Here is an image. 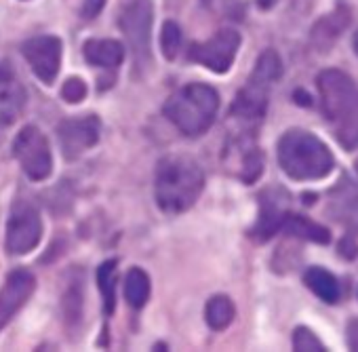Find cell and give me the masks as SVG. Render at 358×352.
Instances as JSON below:
<instances>
[{
  "label": "cell",
  "mask_w": 358,
  "mask_h": 352,
  "mask_svg": "<svg viewBox=\"0 0 358 352\" xmlns=\"http://www.w3.org/2000/svg\"><path fill=\"white\" fill-rule=\"evenodd\" d=\"M345 337H348V346H350L352 350L358 352V318H352V321L348 323Z\"/></svg>",
  "instance_id": "cell-30"
},
{
  "label": "cell",
  "mask_w": 358,
  "mask_h": 352,
  "mask_svg": "<svg viewBox=\"0 0 358 352\" xmlns=\"http://www.w3.org/2000/svg\"><path fill=\"white\" fill-rule=\"evenodd\" d=\"M106 5V0H85L83 5V17L85 20H95Z\"/></svg>",
  "instance_id": "cell-29"
},
{
  "label": "cell",
  "mask_w": 358,
  "mask_h": 352,
  "mask_svg": "<svg viewBox=\"0 0 358 352\" xmlns=\"http://www.w3.org/2000/svg\"><path fill=\"white\" fill-rule=\"evenodd\" d=\"M152 15V0H131L118 17V26L135 55V64H139L141 68L150 62Z\"/></svg>",
  "instance_id": "cell-5"
},
{
  "label": "cell",
  "mask_w": 358,
  "mask_h": 352,
  "mask_svg": "<svg viewBox=\"0 0 358 352\" xmlns=\"http://www.w3.org/2000/svg\"><path fill=\"white\" fill-rule=\"evenodd\" d=\"M287 216H289V195L280 188L266 190L259 197V218H257L253 237L259 243H266L278 230H282Z\"/></svg>",
  "instance_id": "cell-12"
},
{
  "label": "cell",
  "mask_w": 358,
  "mask_h": 352,
  "mask_svg": "<svg viewBox=\"0 0 358 352\" xmlns=\"http://www.w3.org/2000/svg\"><path fill=\"white\" fill-rule=\"evenodd\" d=\"M352 47H354V53L358 55V30H356V34H354V41H352Z\"/></svg>",
  "instance_id": "cell-32"
},
{
  "label": "cell",
  "mask_w": 358,
  "mask_h": 352,
  "mask_svg": "<svg viewBox=\"0 0 358 352\" xmlns=\"http://www.w3.org/2000/svg\"><path fill=\"white\" fill-rule=\"evenodd\" d=\"M124 297L133 308H141L150 297V279L141 268H131L124 279Z\"/></svg>",
  "instance_id": "cell-24"
},
{
  "label": "cell",
  "mask_w": 358,
  "mask_h": 352,
  "mask_svg": "<svg viewBox=\"0 0 358 352\" xmlns=\"http://www.w3.org/2000/svg\"><path fill=\"white\" fill-rule=\"evenodd\" d=\"M356 243H354V239H350V237H345V239H341V243H339V253L343 255V258H348V260H352L354 255H356Z\"/></svg>",
  "instance_id": "cell-31"
},
{
  "label": "cell",
  "mask_w": 358,
  "mask_h": 352,
  "mask_svg": "<svg viewBox=\"0 0 358 352\" xmlns=\"http://www.w3.org/2000/svg\"><path fill=\"white\" fill-rule=\"evenodd\" d=\"M320 101H322V112L329 120H337V116L345 110V106L354 99L356 87L354 80L335 68L322 70L316 78Z\"/></svg>",
  "instance_id": "cell-10"
},
{
  "label": "cell",
  "mask_w": 358,
  "mask_h": 352,
  "mask_svg": "<svg viewBox=\"0 0 358 352\" xmlns=\"http://www.w3.org/2000/svg\"><path fill=\"white\" fill-rule=\"evenodd\" d=\"M97 283H99V291L103 297V308L106 314H112L116 308V283H118V268H116V260H108L99 266L97 270Z\"/></svg>",
  "instance_id": "cell-22"
},
{
  "label": "cell",
  "mask_w": 358,
  "mask_h": 352,
  "mask_svg": "<svg viewBox=\"0 0 358 352\" xmlns=\"http://www.w3.org/2000/svg\"><path fill=\"white\" fill-rule=\"evenodd\" d=\"M36 287V279L28 270H15L9 274L5 287L0 289V331L17 314V310L30 300Z\"/></svg>",
  "instance_id": "cell-14"
},
{
  "label": "cell",
  "mask_w": 358,
  "mask_h": 352,
  "mask_svg": "<svg viewBox=\"0 0 358 352\" xmlns=\"http://www.w3.org/2000/svg\"><path fill=\"white\" fill-rule=\"evenodd\" d=\"M26 106V89L9 62H0V127L17 120Z\"/></svg>",
  "instance_id": "cell-15"
},
{
  "label": "cell",
  "mask_w": 358,
  "mask_h": 352,
  "mask_svg": "<svg viewBox=\"0 0 358 352\" xmlns=\"http://www.w3.org/2000/svg\"><path fill=\"white\" fill-rule=\"evenodd\" d=\"M264 171V156L255 146H241V167L238 175L247 184H253Z\"/></svg>",
  "instance_id": "cell-25"
},
{
  "label": "cell",
  "mask_w": 358,
  "mask_h": 352,
  "mask_svg": "<svg viewBox=\"0 0 358 352\" xmlns=\"http://www.w3.org/2000/svg\"><path fill=\"white\" fill-rule=\"evenodd\" d=\"M99 133H101V122L95 114L66 118L57 129L64 156L68 160L78 158L85 150L93 148L99 141Z\"/></svg>",
  "instance_id": "cell-9"
},
{
  "label": "cell",
  "mask_w": 358,
  "mask_h": 352,
  "mask_svg": "<svg viewBox=\"0 0 358 352\" xmlns=\"http://www.w3.org/2000/svg\"><path fill=\"white\" fill-rule=\"evenodd\" d=\"M62 95H64L66 101L78 104V101H83V99L87 97V85H85L78 76H72V78L66 80V85H64V89H62Z\"/></svg>",
  "instance_id": "cell-28"
},
{
  "label": "cell",
  "mask_w": 358,
  "mask_h": 352,
  "mask_svg": "<svg viewBox=\"0 0 358 352\" xmlns=\"http://www.w3.org/2000/svg\"><path fill=\"white\" fill-rule=\"evenodd\" d=\"M337 141L345 150H354L358 146V91L354 99L345 106V110L337 116Z\"/></svg>",
  "instance_id": "cell-20"
},
{
  "label": "cell",
  "mask_w": 358,
  "mask_h": 352,
  "mask_svg": "<svg viewBox=\"0 0 358 352\" xmlns=\"http://www.w3.org/2000/svg\"><path fill=\"white\" fill-rule=\"evenodd\" d=\"M293 348L297 352H324V344L318 339V335L314 331H310L308 327H297L293 331Z\"/></svg>",
  "instance_id": "cell-27"
},
{
  "label": "cell",
  "mask_w": 358,
  "mask_h": 352,
  "mask_svg": "<svg viewBox=\"0 0 358 352\" xmlns=\"http://www.w3.org/2000/svg\"><path fill=\"white\" fill-rule=\"evenodd\" d=\"M282 64L276 51L268 49L259 55L251 78L247 85L238 91L234 104H232V116L241 122H259L266 114L270 89L280 78Z\"/></svg>",
  "instance_id": "cell-4"
},
{
  "label": "cell",
  "mask_w": 358,
  "mask_h": 352,
  "mask_svg": "<svg viewBox=\"0 0 358 352\" xmlns=\"http://www.w3.org/2000/svg\"><path fill=\"white\" fill-rule=\"evenodd\" d=\"M303 283L308 285V289L316 297H320L327 304H335L339 300V283H337V279L329 270H324L320 266L308 268L306 274H303Z\"/></svg>",
  "instance_id": "cell-19"
},
{
  "label": "cell",
  "mask_w": 358,
  "mask_h": 352,
  "mask_svg": "<svg viewBox=\"0 0 358 352\" xmlns=\"http://www.w3.org/2000/svg\"><path fill=\"white\" fill-rule=\"evenodd\" d=\"M24 57L28 59L32 72L45 83L51 85L62 66V41L57 36H36L24 43Z\"/></svg>",
  "instance_id": "cell-11"
},
{
  "label": "cell",
  "mask_w": 358,
  "mask_h": 352,
  "mask_svg": "<svg viewBox=\"0 0 358 352\" xmlns=\"http://www.w3.org/2000/svg\"><path fill=\"white\" fill-rule=\"evenodd\" d=\"M236 316V308H234V302L226 295H215L209 300L207 304V310H205V318H207V325L213 329V331H224L230 327V323L234 321Z\"/></svg>",
  "instance_id": "cell-21"
},
{
  "label": "cell",
  "mask_w": 358,
  "mask_h": 352,
  "mask_svg": "<svg viewBox=\"0 0 358 352\" xmlns=\"http://www.w3.org/2000/svg\"><path fill=\"white\" fill-rule=\"evenodd\" d=\"M83 53H85V59L91 64V66H97V68H118L124 59V51H122V45L118 41H110V38H93V41H87L85 47H83Z\"/></svg>",
  "instance_id": "cell-17"
},
{
  "label": "cell",
  "mask_w": 358,
  "mask_h": 352,
  "mask_svg": "<svg viewBox=\"0 0 358 352\" xmlns=\"http://www.w3.org/2000/svg\"><path fill=\"white\" fill-rule=\"evenodd\" d=\"M348 26H350V11L343 7H337L333 13H329L316 22V26L312 28V45L318 51L331 49Z\"/></svg>",
  "instance_id": "cell-16"
},
{
  "label": "cell",
  "mask_w": 358,
  "mask_h": 352,
  "mask_svg": "<svg viewBox=\"0 0 358 352\" xmlns=\"http://www.w3.org/2000/svg\"><path fill=\"white\" fill-rule=\"evenodd\" d=\"M41 234L43 224L36 207L26 201H17L7 224V251L13 255L30 253L41 243Z\"/></svg>",
  "instance_id": "cell-7"
},
{
  "label": "cell",
  "mask_w": 358,
  "mask_h": 352,
  "mask_svg": "<svg viewBox=\"0 0 358 352\" xmlns=\"http://www.w3.org/2000/svg\"><path fill=\"white\" fill-rule=\"evenodd\" d=\"M220 95L205 83L177 89L164 104V116L188 137L203 135L215 120Z\"/></svg>",
  "instance_id": "cell-3"
},
{
  "label": "cell",
  "mask_w": 358,
  "mask_h": 352,
  "mask_svg": "<svg viewBox=\"0 0 358 352\" xmlns=\"http://www.w3.org/2000/svg\"><path fill=\"white\" fill-rule=\"evenodd\" d=\"M327 216L350 232H358V182L343 178L329 195Z\"/></svg>",
  "instance_id": "cell-13"
},
{
  "label": "cell",
  "mask_w": 358,
  "mask_h": 352,
  "mask_svg": "<svg viewBox=\"0 0 358 352\" xmlns=\"http://www.w3.org/2000/svg\"><path fill=\"white\" fill-rule=\"evenodd\" d=\"M182 30L175 22H164L160 30V47L166 59H175L179 49H182Z\"/></svg>",
  "instance_id": "cell-26"
},
{
  "label": "cell",
  "mask_w": 358,
  "mask_h": 352,
  "mask_svg": "<svg viewBox=\"0 0 358 352\" xmlns=\"http://www.w3.org/2000/svg\"><path fill=\"white\" fill-rule=\"evenodd\" d=\"M83 279L80 274H74L70 279V285L64 295V312H66V323L68 327H78L83 321Z\"/></svg>",
  "instance_id": "cell-23"
},
{
  "label": "cell",
  "mask_w": 358,
  "mask_h": 352,
  "mask_svg": "<svg viewBox=\"0 0 358 352\" xmlns=\"http://www.w3.org/2000/svg\"><path fill=\"white\" fill-rule=\"evenodd\" d=\"M205 188V175L196 160L184 154L164 156L156 167L154 195L164 213H184L201 197Z\"/></svg>",
  "instance_id": "cell-1"
},
{
  "label": "cell",
  "mask_w": 358,
  "mask_h": 352,
  "mask_svg": "<svg viewBox=\"0 0 358 352\" xmlns=\"http://www.w3.org/2000/svg\"><path fill=\"white\" fill-rule=\"evenodd\" d=\"M278 162L291 180H322L333 169L331 150L310 131L291 129L278 141Z\"/></svg>",
  "instance_id": "cell-2"
},
{
  "label": "cell",
  "mask_w": 358,
  "mask_h": 352,
  "mask_svg": "<svg viewBox=\"0 0 358 352\" xmlns=\"http://www.w3.org/2000/svg\"><path fill=\"white\" fill-rule=\"evenodd\" d=\"M282 230L295 239H301V241H312V243H318V245H329L331 243V232L329 228L303 218V216H293L289 213L285 224H282Z\"/></svg>",
  "instance_id": "cell-18"
},
{
  "label": "cell",
  "mask_w": 358,
  "mask_h": 352,
  "mask_svg": "<svg viewBox=\"0 0 358 352\" xmlns=\"http://www.w3.org/2000/svg\"><path fill=\"white\" fill-rule=\"evenodd\" d=\"M241 47V34L236 30H220L213 38L196 43L188 51V59L196 62L211 72L224 74L232 68Z\"/></svg>",
  "instance_id": "cell-8"
},
{
  "label": "cell",
  "mask_w": 358,
  "mask_h": 352,
  "mask_svg": "<svg viewBox=\"0 0 358 352\" xmlns=\"http://www.w3.org/2000/svg\"><path fill=\"white\" fill-rule=\"evenodd\" d=\"M13 152H15V158L22 164L24 173L32 182H43L51 175V169H53L51 150H49V141L41 129L24 127L20 131V135L15 137Z\"/></svg>",
  "instance_id": "cell-6"
},
{
  "label": "cell",
  "mask_w": 358,
  "mask_h": 352,
  "mask_svg": "<svg viewBox=\"0 0 358 352\" xmlns=\"http://www.w3.org/2000/svg\"><path fill=\"white\" fill-rule=\"evenodd\" d=\"M356 171H358V158H356Z\"/></svg>",
  "instance_id": "cell-33"
}]
</instances>
